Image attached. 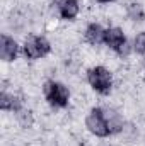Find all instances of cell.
<instances>
[{
	"mask_svg": "<svg viewBox=\"0 0 145 146\" xmlns=\"http://www.w3.org/2000/svg\"><path fill=\"white\" fill-rule=\"evenodd\" d=\"M19 54V44L15 42V39L7 34H3L0 39V56L3 61H14Z\"/></svg>",
	"mask_w": 145,
	"mask_h": 146,
	"instance_id": "8992f818",
	"label": "cell"
},
{
	"mask_svg": "<svg viewBox=\"0 0 145 146\" xmlns=\"http://www.w3.org/2000/svg\"><path fill=\"white\" fill-rule=\"evenodd\" d=\"M87 82L89 85L97 92V94H103L106 95L111 92V87H113V76L111 72L104 66H94L87 72Z\"/></svg>",
	"mask_w": 145,
	"mask_h": 146,
	"instance_id": "7a4b0ae2",
	"label": "cell"
},
{
	"mask_svg": "<svg viewBox=\"0 0 145 146\" xmlns=\"http://www.w3.org/2000/svg\"><path fill=\"white\" fill-rule=\"evenodd\" d=\"M44 99L48 100L50 106L53 107H67L68 106V100H70V90L60 83V82H55V80H50L44 83Z\"/></svg>",
	"mask_w": 145,
	"mask_h": 146,
	"instance_id": "6da1fadb",
	"label": "cell"
},
{
	"mask_svg": "<svg viewBox=\"0 0 145 146\" xmlns=\"http://www.w3.org/2000/svg\"><path fill=\"white\" fill-rule=\"evenodd\" d=\"M104 117H106V121H108V126H109L111 134L119 133V131L123 129V119H121V115H119L116 110L104 109Z\"/></svg>",
	"mask_w": 145,
	"mask_h": 146,
	"instance_id": "30bf717a",
	"label": "cell"
},
{
	"mask_svg": "<svg viewBox=\"0 0 145 146\" xmlns=\"http://www.w3.org/2000/svg\"><path fill=\"white\" fill-rule=\"evenodd\" d=\"M85 126H87V129H89L94 136L106 138V136L111 134L108 121H106V117H104V109H101V107L91 109V112H89L87 117H85Z\"/></svg>",
	"mask_w": 145,
	"mask_h": 146,
	"instance_id": "3957f363",
	"label": "cell"
},
{
	"mask_svg": "<svg viewBox=\"0 0 145 146\" xmlns=\"http://www.w3.org/2000/svg\"><path fill=\"white\" fill-rule=\"evenodd\" d=\"M104 44L109 46L113 51L118 54H126L128 46H126V36L119 27H109L104 31Z\"/></svg>",
	"mask_w": 145,
	"mask_h": 146,
	"instance_id": "5b68a950",
	"label": "cell"
},
{
	"mask_svg": "<svg viewBox=\"0 0 145 146\" xmlns=\"http://www.w3.org/2000/svg\"><path fill=\"white\" fill-rule=\"evenodd\" d=\"M55 5H56V10H58L60 17L65 19V21H73L79 15V10H80L77 0H55Z\"/></svg>",
	"mask_w": 145,
	"mask_h": 146,
	"instance_id": "52a82bcc",
	"label": "cell"
},
{
	"mask_svg": "<svg viewBox=\"0 0 145 146\" xmlns=\"http://www.w3.org/2000/svg\"><path fill=\"white\" fill-rule=\"evenodd\" d=\"M24 56L28 60H38V58H44L50 51H51V44L48 42V39L43 36H33L26 39L24 46H22Z\"/></svg>",
	"mask_w": 145,
	"mask_h": 146,
	"instance_id": "277c9868",
	"label": "cell"
},
{
	"mask_svg": "<svg viewBox=\"0 0 145 146\" xmlns=\"http://www.w3.org/2000/svg\"><path fill=\"white\" fill-rule=\"evenodd\" d=\"M99 3H109V2H113V0H97Z\"/></svg>",
	"mask_w": 145,
	"mask_h": 146,
	"instance_id": "4fadbf2b",
	"label": "cell"
},
{
	"mask_svg": "<svg viewBox=\"0 0 145 146\" xmlns=\"http://www.w3.org/2000/svg\"><path fill=\"white\" fill-rule=\"evenodd\" d=\"M126 12H128V17L132 21H144L145 19V12L140 3H128Z\"/></svg>",
	"mask_w": 145,
	"mask_h": 146,
	"instance_id": "8fae6325",
	"label": "cell"
},
{
	"mask_svg": "<svg viewBox=\"0 0 145 146\" xmlns=\"http://www.w3.org/2000/svg\"><path fill=\"white\" fill-rule=\"evenodd\" d=\"M104 31L106 29H103L99 24H89L87 26V29H85V41L89 42V44H92V46H97V44H101V42H104Z\"/></svg>",
	"mask_w": 145,
	"mask_h": 146,
	"instance_id": "9c48e42d",
	"label": "cell"
},
{
	"mask_svg": "<svg viewBox=\"0 0 145 146\" xmlns=\"http://www.w3.org/2000/svg\"><path fill=\"white\" fill-rule=\"evenodd\" d=\"M0 107H2V110H9V112L19 114V112L22 110V102H21L19 97H15L14 94L2 92V94H0Z\"/></svg>",
	"mask_w": 145,
	"mask_h": 146,
	"instance_id": "ba28073f",
	"label": "cell"
},
{
	"mask_svg": "<svg viewBox=\"0 0 145 146\" xmlns=\"http://www.w3.org/2000/svg\"><path fill=\"white\" fill-rule=\"evenodd\" d=\"M133 49L138 54H145V31L138 33L135 36V39H133Z\"/></svg>",
	"mask_w": 145,
	"mask_h": 146,
	"instance_id": "7c38bea8",
	"label": "cell"
}]
</instances>
